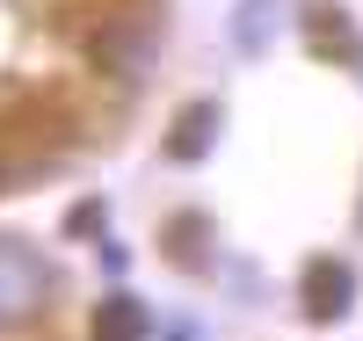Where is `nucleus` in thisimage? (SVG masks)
<instances>
[{"label":"nucleus","instance_id":"f257e3e1","mask_svg":"<svg viewBox=\"0 0 363 341\" xmlns=\"http://www.w3.org/2000/svg\"><path fill=\"white\" fill-rule=\"evenodd\" d=\"M349 298H356V276L342 262H313L306 269V320H342Z\"/></svg>","mask_w":363,"mask_h":341},{"label":"nucleus","instance_id":"f03ea898","mask_svg":"<svg viewBox=\"0 0 363 341\" xmlns=\"http://www.w3.org/2000/svg\"><path fill=\"white\" fill-rule=\"evenodd\" d=\"M211 123H218V109H211V102H189V109L174 116V138H167V152H174V160H196V152L211 145Z\"/></svg>","mask_w":363,"mask_h":341},{"label":"nucleus","instance_id":"7ed1b4c3","mask_svg":"<svg viewBox=\"0 0 363 341\" xmlns=\"http://www.w3.org/2000/svg\"><path fill=\"white\" fill-rule=\"evenodd\" d=\"M95 341H145V313L131 298H109L102 313H95Z\"/></svg>","mask_w":363,"mask_h":341}]
</instances>
